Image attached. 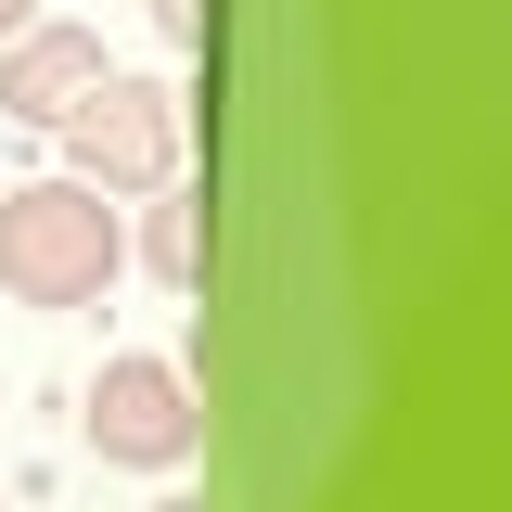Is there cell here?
<instances>
[{
    "label": "cell",
    "mask_w": 512,
    "mask_h": 512,
    "mask_svg": "<svg viewBox=\"0 0 512 512\" xmlns=\"http://www.w3.org/2000/svg\"><path fill=\"white\" fill-rule=\"evenodd\" d=\"M13 26H39V0H0V39H13Z\"/></svg>",
    "instance_id": "8992f818"
},
{
    "label": "cell",
    "mask_w": 512,
    "mask_h": 512,
    "mask_svg": "<svg viewBox=\"0 0 512 512\" xmlns=\"http://www.w3.org/2000/svg\"><path fill=\"white\" fill-rule=\"evenodd\" d=\"M103 282H116V205L90 180L0 192V295H26V308H90Z\"/></svg>",
    "instance_id": "6da1fadb"
},
{
    "label": "cell",
    "mask_w": 512,
    "mask_h": 512,
    "mask_svg": "<svg viewBox=\"0 0 512 512\" xmlns=\"http://www.w3.org/2000/svg\"><path fill=\"white\" fill-rule=\"evenodd\" d=\"M90 448L128 461V474H167V461L205 448V410H192V384L167 359H103V384H90Z\"/></svg>",
    "instance_id": "7a4b0ae2"
},
{
    "label": "cell",
    "mask_w": 512,
    "mask_h": 512,
    "mask_svg": "<svg viewBox=\"0 0 512 512\" xmlns=\"http://www.w3.org/2000/svg\"><path fill=\"white\" fill-rule=\"evenodd\" d=\"M167 512H205V500H167Z\"/></svg>",
    "instance_id": "52a82bcc"
},
{
    "label": "cell",
    "mask_w": 512,
    "mask_h": 512,
    "mask_svg": "<svg viewBox=\"0 0 512 512\" xmlns=\"http://www.w3.org/2000/svg\"><path fill=\"white\" fill-rule=\"evenodd\" d=\"M64 141H77L90 180H116V192H154V180H167V154H180L167 90H141V77H90V103H64Z\"/></svg>",
    "instance_id": "3957f363"
},
{
    "label": "cell",
    "mask_w": 512,
    "mask_h": 512,
    "mask_svg": "<svg viewBox=\"0 0 512 512\" xmlns=\"http://www.w3.org/2000/svg\"><path fill=\"white\" fill-rule=\"evenodd\" d=\"M90 77H103V39L90 26H13L0 39V116L64 128V103H90Z\"/></svg>",
    "instance_id": "277c9868"
},
{
    "label": "cell",
    "mask_w": 512,
    "mask_h": 512,
    "mask_svg": "<svg viewBox=\"0 0 512 512\" xmlns=\"http://www.w3.org/2000/svg\"><path fill=\"white\" fill-rule=\"evenodd\" d=\"M141 256H154L167 282H192V269H205V231H192V205H154V231H141Z\"/></svg>",
    "instance_id": "5b68a950"
}]
</instances>
